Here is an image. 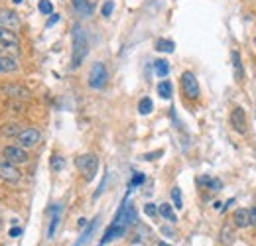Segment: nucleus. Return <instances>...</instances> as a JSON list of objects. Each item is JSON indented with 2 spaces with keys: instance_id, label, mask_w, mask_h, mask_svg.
<instances>
[{
  "instance_id": "f257e3e1",
  "label": "nucleus",
  "mask_w": 256,
  "mask_h": 246,
  "mask_svg": "<svg viewBox=\"0 0 256 246\" xmlns=\"http://www.w3.org/2000/svg\"><path fill=\"white\" fill-rule=\"evenodd\" d=\"M89 53V42L79 24L73 26V51H71V69H79Z\"/></svg>"
},
{
  "instance_id": "f03ea898",
  "label": "nucleus",
  "mask_w": 256,
  "mask_h": 246,
  "mask_svg": "<svg viewBox=\"0 0 256 246\" xmlns=\"http://www.w3.org/2000/svg\"><path fill=\"white\" fill-rule=\"evenodd\" d=\"M75 166H77V170L83 173L85 181H91V179H95V175H97L99 158H97L95 154H83V156H79V158L75 160Z\"/></svg>"
},
{
  "instance_id": "7ed1b4c3",
  "label": "nucleus",
  "mask_w": 256,
  "mask_h": 246,
  "mask_svg": "<svg viewBox=\"0 0 256 246\" xmlns=\"http://www.w3.org/2000/svg\"><path fill=\"white\" fill-rule=\"evenodd\" d=\"M106 79H108L106 65H104L102 61H97V63H93V67H91V73H89V87H91V89H97V91H101V89H104V85H106Z\"/></svg>"
},
{
  "instance_id": "20e7f679",
  "label": "nucleus",
  "mask_w": 256,
  "mask_h": 246,
  "mask_svg": "<svg viewBox=\"0 0 256 246\" xmlns=\"http://www.w3.org/2000/svg\"><path fill=\"white\" fill-rule=\"evenodd\" d=\"M181 91L189 100H197L199 98V83L195 79V75L191 71H183L181 73Z\"/></svg>"
},
{
  "instance_id": "39448f33",
  "label": "nucleus",
  "mask_w": 256,
  "mask_h": 246,
  "mask_svg": "<svg viewBox=\"0 0 256 246\" xmlns=\"http://www.w3.org/2000/svg\"><path fill=\"white\" fill-rule=\"evenodd\" d=\"M2 158L14 166H20V164H28L30 162V156H28V150L22 148V146H6L2 150Z\"/></svg>"
},
{
  "instance_id": "423d86ee",
  "label": "nucleus",
  "mask_w": 256,
  "mask_h": 246,
  "mask_svg": "<svg viewBox=\"0 0 256 246\" xmlns=\"http://www.w3.org/2000/svg\"><path fill=\"white\" fill-rule=\"evenodd\" d=\"M16 140H18V146L30 150V148H34V146H38V144L42 142V132H40L38 128H24V130L18 134Z\"/></svg>"
},
{
  "instance_id": "0eeeda50",
  "label": "nucleus",
  "mask_w": 256,
  "mask_h": 246,
  "mask_svg": "<svg viewBox=\"0 0 256 246\" xmlns=\"http://www.w3.org/2000/svg\"><path fill=\"white\" fill-rule=\"evenodd\" d=\"M0 179L6 183H18L22 179V173H20L18 166H14L6 160H0Z\"/></svg>"
},
{
  "instance_id": "6e6552de",
  "label": "nucleus",
  "mask_w": 256,
  "mask_h": 246,
  "mask_svg": "<svg viewBox=\"0 0 256 246\" xmlns=\"http://www.w3.org/2000/svg\"><path fill=\"white\" fill-rule=\"evenodd\" d=\"M22 20L14 10H6V8H0V28H6V30H20Z\"/></svg>"
},
{
  "instance_id": "1a4fd4ad",
  "label": "nucleus",
  "mask_w": 256,
  "mask_h": 246,
  "mask_svg": "<svg viewBox=\"0 0 256 246\" xmlns=\"http://www.w3.org/2000/svg\"><path fill=\"white\" fill-rule=\"evenodd\" d=\"M230 126H232L234 132L246 134L248 122H246V114H244V108H242V106H234V108H232V112H230Z\"/></svg>"
},
{
  "instance_id": "9d476101",
  "label": "nucleus",
  "mask_w": 256,
  "mask_h": 246,
  "mask_svg": "<svg viewBox=\"0 0 256 246\" xmlns=\"http://www.w3.org/2000/svg\"><path fill=\"white\" fill-rule=\"evenodd\" d=\"M24 128L18 124V122H6V124L0 126V138H18V134Z\"/></svg>"
},
{
  "instance_id": "9b49d317",
  "label": "nucleus",
  "mask_w": 256,
  "mask_h": 246,
  "mask_svg": "<svg viewBox=\"0 0 256 246\" xmlns=\"http://www.w3.org/2000/svg\"><path fill=\"white\" fill-rule=\"evenodd\" d=\"M219 240H221V244H225V246H230V244L234 242V224H232V222H225V224L221 226Z\"/></svg>"
},
{
  "instance_id": "f8f14e48",
  "label": "nucleus",
  "mask_w": 256,
  "mask_h": 246,
  "mask_svg": "<svg viewBox=\"0 0 256 246\" xmlns=\"http://www.w3.org/2000/svg\"><path fill=\"white\" fill-rule=\"evenodd\" d=\"M8 97H14V98H18V100H28L30 98V91L28 89H24V87H20V85H8V87H4L2 89Z\"/></svg>"
},
{
  "instance_id": "ddd939ff",
  "label": "nucleus",
  "mask_w": 256,
  "mask_h": 246,
  "mask_svg": "<svg viewBox=\"0 0 256 246\" xmlns=\"http://www.w3.org/2000/svg\"><path fill=\"white\" fill-rule=\"evenodd\" d=\"M232 224L236 226V228H246L248 224H250V221H248V209H236L234 213H232Z\"/></svg>"
},
{
  "instance_id": "4468645a",
  "label": "nucleus",
  "mask_w": 256,
  "mask_h": 246,
  "mask_svg": "<svg viewBox=\"0 0 256 246\" xmlns=\"http://www.w3.org/2000/svg\"><path fill=\"white\" fill-rule=\"evenodd\" d=\"M14 71H18V61H16V57L0 55V73H14Z\"/></svg>"
},
{
  "instance_id": "2eb2a0df",
  "label": "nucleus",
  "mask_w": 256,
  "mask_h": 246,
  "mask_svg": "<svg viewBox=\"0 0 256 246\" xmlns=\"http://www.w3.org/2000/svg\"><path fill=\"white\" fill-rule=\"evenodd\" d=\"M230 57H232V67H234V79H236V83H242L244 81V67L240 61V53L234 49Z\"/></svg>"
},
{
  "instance_id": "dca6fc26",
  "label": "nucleus",
  "mask_w": 256,
  "mask_h": 246,
  "mask_svg": "<svg viewBox=\"0 0 256 246\" xmlns=\"http://www.w3.org/2000/svg\"><path fill=\"white\" fill-rule=\"evenodd\" d=\"M158 213H160L166 221H170V222H176V221H178V217H176V213H174V209H172L170 203H162V205L158 207Z\"/></svg>"
},
{
  "instance_id": "f3484780",
  "label": "nucleus",
  "mask_w": 256,
  "mask_h": 246,
  "mask_svg": "<svg viewBox=\"0 0 256 246\" xmlns=\"http://www.w3.org/2000/svg\"><path fill=\"white\" fill-rule=\"evenodd\" d=\"M59 217H61V207L57 205L53 209V217H51V222H50V228H48V238H53V234L57 230V224H59Z\"/></svg>"
},
{
  "instance_id": "a211bd4d",
  "label": "nucleus",
  "mask_w": 256,
  "mask_h": 246,
  "mask_svg": "<svg viewBox=\"0 0 256 246\" xmlns=\"http://www.w3.org/2000/svg\"><path fill=\"white\" fill-rule=\"evenodd\" d=\"M71 4H73V8H75L79 14H83V16H89V14L93 12V6L87 2V0H71Z\"/></svg>"
},
{
  "instance_id": "6ab92c4d",
  "label": "nucleus",
  "mask_w": 256,
  "mask_h": 246,
  "mask_svg": "<svg viewBox=\"0 0 256 246\" xmlns=\"http://www.w3.org/2000/svg\"><path fill=\"white\" fill-rule=\"evenodd\" d=\"M16 42H18V36H16L12 30L0 28V46H4V44H16Z\"/></svg>"
},
{
  "instance_id": "aec40b11",
  "label": "nucleus",
  "mask_w": 256,
  "mask_h": 246,
  "mask_svg": "<svg viewBox=\"0 0 256 246\" xmlns=\"http://www.w3.org/2000/svg\"><path fill=\"white\" fill-rule=\"evenodd\" d=\"M154 69H156V75L164 79L170 73V63L166 59H158V61H154Z\"/></svg>"
},
{
  "instance_id": "412c9836",
  "label": "nucleus",
  "mask_w": 256,
  "mask_h": 246,
  "mask_svg": "<svg viewBox=\"0 0 256 246\" xmlns=\"http://www.w3.org/2000/svg\"><path fill=\"white\" fill-rule=\"evenodd\" d=\"M97 222H99V217H97V219H95V221H93V222H91V224L85 228V232H83V234H81V238L75 242V246H83V244L89 240V236H91V234H93V230L97 228Z\"/></svg>"
},
{
  "instance_id": "4be33fe9",
  "label": "nucleus",
  "mask_w": 256,
  "mask_h": 246,
  "mask_svg": "<svg viewBox=\"0 0 256 246\" xmlns=\"http://www.w3.org/2000/svg\"><path fill=\"white\" fill-rule=\"evenodd\" d=\"M156 49L158 51H166V53H172L176 49V44L172 40H158L156 42Z\"/></svg>"
},
{
  "instance_id": "5701e85b",
  "label": "nucleus",
  "mask_w": 256,
  "mask_h": 246,
  "mask_svg": "<svg viewBox=\"0 0 256 246\" xmlns=\"http://www.w3.org/2000/svg\"><path fill=\"white\" fill-rule=\"evenodd\" d=\"M138 110H140V114H150L152 110H154V102H152V98H148V97H144L140 102H138Z\"/></svg>"
},
{
  "instance_id": "b1692460",
  "label": "nucleus",
  "mask_w": 256,
  "mask_h": 246,
  "mask_svg": "<svg viewBox=\"0 0 256 246\" xmlns=\"http://www.w3.org/2000/svg\"><path fill=\"white\" fill-rule=\"evenodd\" d=\"M158 95H160L162 98H170V97H172V83H170V81H162V83L158 85Z\"/></svg>"
},
{
  "instance_id": "393cba45",
  "label": "nucleus",
  "mask_w": 256,
  "mask_h": 246,
  "mask_svg": "<svg viewBox=\"0 0 256 246\" xmlns=\"http://www.w3.org/2000/svg\"><path fill=\"white\" fill-rule=\"evenodd\" d=\"M50 166H51V170L53 172H61L63 168H65V160L61 158V156H51V162H50Z\"/></svg>"
},
{
  "instance_id": "a878e982",
  "label": "nucleus",
  "mask_w": 256,
  "mask_h": 246,
  "mask_svg": "<svg viewBox=\"0 0 256 246\" xmlns=\"http://www.w3.org/2000/svg\"><path fill=\"white\" fill-rule=\"evenodd\" d=\"M172 201H174V207H176V209H181V207H183L179 187H174V189H172Z\"/></svg>"
},
{
  "instance_id": "bb28decb",
  "label": "nucleus",
  "mask_w": 256,
  "mask_h": 246,
  "mask_svg": "<svg viewBox=\"0 0 256 246\" xmlns=\"http://www.w3.org/2000/svg\"><path fill=\"white\" fill-rule=\"evenodd\" d=\"M40 12L46 14V16L53 14V4L50 2V0H40Z\"/></svg>"
},
{
  "instance_id": "cd10ccee",
  "label": "nucleus",
  "mask_w": 256,
  "mask_h": 246,
  "mask_svg": "<svg viewBox=\"0 0 256 246\" xmlns=\"http://www.w3.org/2000/svg\"><path fill=\"white\" fill-rule=\"evenodd\" d=\"M144 181H146V175H144V173H134V177L130 179V185H128V187L134 189L136 185H142Z\"/></svg>"
},
{
  "instance_id": "c85d7f7f",
  "label": "nucleus",
  "mask_w": 256,
  "mask_h": 246,
  "mask_svg": "<svg viewBox=\"0 0 256 246\" xmlns=\"http://www.w3.org/2000/svg\"><path fill=\"white\" fill-rule=\"evenodd\" d=\"M112 10H114V2H112V0H106V2L102 4V10H101V12H102V16L106 18V16L112 14Z\"/></svg>"
},
{
  "instance_id": "c756f323",
  "label": "nucleus",
  "mask_w": 256,
  "mask_h": 246,
  "mask_svg": "<svg viewBox=\"0 0 256 246\" xmlns=\"http://www.w3.org/2000/svg\"><path fill=\"white\" fill-rule=\"evenodd\" d=\"M207 189H211V191H221L223 189V181L221 179H209V185H207Z\"/></svg>"
},
{
  "instance_id": "7c9ffc66",
  "label": "nucleus",
  "mask_w": 256,
  "mask_h": 246,
  "mask_svg": "<svg viewBox=\"0 0 256 246\" xmlns=\"http://www.w3.org/2000/svg\"><path fill=\"white\" fill-rule=\"evenodd\" d=\"M144 213H146L148 217H156V215H158V207H156L154 203H146V205H144Z\"/></svg>"
},
{
  "instance_id": "2f4dec72",
  "label": "nucleus",
  "mask_w": 256,
  "mask_h": 246,
  "mask_svg": "<svg viewBox=\"0 0 256 246\" xmlns=\"http://www.w3.org/2000/svg\"><path fill=\"white\" fill-rule=\"evenodd\" d=\"M248 221H250V226H256V205L248 209Z\"/></svg>"
},
{
  "instance_id": "473e14b6",
  "label": "nucleus",
  "mask_w": 256,
  "mask_h": 246,
  "mask_svg": "<svg viewBox=\"0 0 256 246\" xmlns=\"http://www.w3.org/2000/svg\"><path fill=\"white\" fill-rule=\"evenodd\" d=\"M209 179H211L209 175H201V177L197 179V183H199V185H205V187H207V185H209Z\"/></svg>"
},
{
  "instance_id": "72a5a7b5",
  "label": "nucleus",
  "mask_w": 256,
  "mask_h": 246,
  "mask_svg": "<svg viewBox=\"0 0 256 246\" xmlns=\"http://www.w3.org/2000/svg\"><path fill=\"white\" fill-rule=\"evenodd\" d=\"M20 234H22V228H18V226L10 230V236H14V238H16V236H20Z\"/></svg>"
},
{
  "instance_id": "f704fd0d",
  "label": "nucleus",
  "mask_w": 256,
  "mask_h": 246,
  "mask_svg": "<svg viewBox=\"0 0 256 246\" xmlns=\"http://www.w3.org/2000/svg\"><path fill=\"white\" fill-rule=\"evenodd\" d=\"M57 20H59V16H57V14H51V18H50V22H48V26H53V24H55Z\"/></svg>"
},
{
  "instance_id": "c9c22d12",
  "label": "nucleus",
  "mask_w": 256,
  "mask_h": 246,
  "mask_svg": "<svg viewBox=\"0 0 256 246\" xmlns=\"http://www.w3.org/2000/svg\"><path fill=\"white\" fill-rule=\"evenodd\" d=\"M77 224H79V226H81V228H83V226H85V224H87V221H85V219H79V222H77Z\"/></svg>"
},
{
  "instance_id": "e433bc0d",
  "label": "nucleus",
  "mask_w": 256,
  "mask_h": 246,
  "mask_svg": "<svg viewBox=\"0 0 256 246\" xmlns=\"http://www.w3.org/2000/svg\"><path fill=\"white\" fill-rule=\"evenodd\" d=\"M12 2H14V4H22V2H24V0H12Z\"/></svg>"
},
{
  "instance_id": "4c0bfd02",
  "label": "nucleus",
  "mask_w": 256,
  "mask_h": 246,
  "mask_svg": "<svg viewBox=\"0 0 256 246\" xmlns=\"http://www.w3.org/2000/svg\"><path fill=\"white\" fill-rule=\"evenodd\" d=\"M158 246H172V244H166V242H160Z\"/></svg>"
},
{
  "instance_id": "58836bf2",
  "label": "nucleus",
  "mask_w": 256,
  "mask_h": 246,
  "mask_svg": "<svg viewBox=\"0 0 256 246\" xmlns=\"http://www.w3.org/2000/svg\"><path fill=\"white\" fill-rule=\"evenodd\" d=\"M254 44H256V40H254Z\"/></svg>"
}]
</instances>
